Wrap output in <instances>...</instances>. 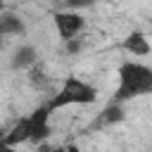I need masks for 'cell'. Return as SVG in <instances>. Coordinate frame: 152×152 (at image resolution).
I'll return each mask as SVG.
<instances>
[{
    "label": "cell",
    "instance_id": "6da1fadb",
    "mask_svg": "<svg viewBox=\"0 0 152 152\" xmlns=\"http://www.w3.org/2000/svg\"><path fill=\"white\" fill-rule=\"evenodd\" d=\"M152 93V66L142 62H124L119 66V86L114 93L116 102H126Z\"/></svg>",
    "mask_w": 152,
    "mask_h": 152
},
{
    "label": "cell",
    "instance_id": "7a4b0ae2",
    "mask_svg": "<svg viewBox=\"0 0 152 152\" xmlns=\"http://www.w3.org/2000/svg\"><path fill=\"white\" fill-rule=\"evenodd\" d=\"M95 97H97V90L88 81H83L78 76H66L62 81L57 95L48 102V107L55 112V109H62V107H69V104H93Z\"/></svg>",
    "mask_w": 152,
    "mask_h": 152
},
{
    "label": "cell",
    "instance_id": "3957f363",
    "mask_svg": "<svg viewBox=\"0 0 152 152\" xmlns=\"http://www.w3.org/2000/svg\"><path fill=\"white\" fill-rule=\"evenodd\" d=\"M55 28H57L62 40H69V38L81 36V31L86 28V19L76 10H64V12L55 14Z\"/></svg>",
    "mask_w": 152,
    "mask_h": 152
},
{
    "label": "cell",
    "instance_id": "277c9868",
    "mask_svg": "<svg viewBox=\"0 0 152 152\" xmlns=\"http://www.w3.org/2000/svg\"><path fill=\"white\" fill-rule=\"evenodd\" d=\"M50 107L48 104H40L31 112V142H45L50 138Z\"/></svg>",
    "mask_w": 152,
    "mask_h": 152
},
{
    "label": "cell",
    "instance_id": "5b68a950",
    "mask_svg": "<svg viewBox=\"0 0 152 152\" xmlns=\"http://www.w3.org/2000/svg\"><path fill=\"white\" fill-rule=\"evenodd\" d=\"M124 50L133 57H145V55L152 52V45H150V38L142 31H131L124 38Z\"/></svg>",
    "mask_w": 152,
    "mask_h": 152
},
{
    "label": "cell",
    "instance_id": "8992f818",
    "mask_svg": "<svg viewBox=\"0 0 152 152\" xmlns=\"http://www.w3.org/2000/svg\"><path fill=\"white\" fill-rule=\"evenodd\" d=\"M31 140V119L28 116H24V119H19L14 126H10L7 128V138H5V142L7 145H21V142H28Z\"/></svg>",
    "mask_w": 152,
    "mask_h": 152
},
{
    "label": "cell",
    "instance_id": "52a82bcc",
    "mask_svg": "<svg viewBox=\"0 0 152 152\" xmlns=\"http://www.w3.org/2000/svg\"><path fill=\"white\" fill-rule=\"evenodd\" d=\"M38 62V52L33 45H19L12 55V69H31Z\"/></svg>",
    "mask_w": 152,
    "mask_h": 152
},
{
    "label": "cell",
    "instance_id": "ba28073f",
    "mask_svg": "<svg viewBox=\"0 0 152 152\" xmlns=\"http://www.w3.org/2000/svg\"><path fill=\"white\" fill-rule=\"evenodd\" d=\"M0 33L2 36H24L26 26L17 14L7 12V14H0Z\"/></svg>",
    "mask_w": 152,
    "mask_h": 152
},
{
    "label": "cell",
    "instance_id": "9c48e42d",
    "mask_svg": "<svg viewBox=\"0 0 152 152\" xmlns=\"http://www.w3.org/2000/svg\"><path fill=\"white\" fill-rule=\"evenodd\" d=\"M28 81H31V86H33V88H38V90H45V88L50 86L48 74H45L40 66H36V64L28 69Z\"/></svg>",
    "mask_w": 152,
    "mask_h": 152
},
{
    "label": "cell",
    "instance_id": "30bf717a",
    "mask_svg": "<svg viewBox=\"0 0 152 152\" xmlns=\"http://www.w3.org/2000/svg\"><path fill=\"white\" fill-rule=\"evenodd\" d=\"M121 119H124V112H121L119 102L112 104V107H107V109L102 112V121H107V124H112V121H121Z\"/></svg>",
    "mask_w": 152,
    "mask_h": 152
},
{
    "label": "cell",
    "instance_id": "8fae6325",
    "mask_svg": "<svg viewBox=\"0 0 152 152\" xmlns=\"http://www.w3.org/2000/svg\"><path fill=\"white\" fill-rule=\"evenodd\" d=\"M64 45H66V52L69 55H78L81 50H83V40L76 36V38H69V40H64Z\"/></svg>",
    "mask_w": 152,
    "mask_h": 152
},
{
    "label": "cell",
    "instance_id": "7c38bea8",
    "mask_svg": "<svg viewBox=\"0 0 152 152\" xmlns=\"http://www.w3.org/2000/svg\"><path fill=\"white\" fill-rule=\"evenodd\" d=\"M66 2V10H83V7H90V5H95L97 0H64Z\"/></svg>",
    "mask_w": 152,
    "mask_h": 152
},
{
    "label": "cell",
    "instance_id": "4fadbf2b",
    "mask_svg": "<svg viewBox=\"0 0 152 152\" xmlns=\"http://www.w3.org/2000/svg\"><path fill=\"white\" fill-rule=\"evenodd\" d=\"M0 152H14V145H7V142H0Z\"/></svg>",
    "mask_w": 152,
    "mask_h": 152
},
{
    "label": "cell",
    "instance_id": "5bb4252c",
    "mask_svg": "<svg viewBox=\"0 0 152 152\" xmlns=\"http://www.w3.org/2000/svg\"><path fill=\"white\" fill-rule=\"evenodd\" d=\"M5 138H7V128L0 126V142H5Z\"/></svg>",
    "mask_w": 152,
    "mask_h": 152
},
{
    "label": "cell",
    "instance_id": "9a60e30c",
    "mask_svg": "<svg viewBox=\"0 0 152 152\" xmlns=\"http://www.w3.org/2000/svg\"><path fill=\"white\" fill-rule=\"evenodd\" d=\"M64 152H81V150H78V145H66Z\"/></svg>",
    "mask_w": 152,
    "mask_h": 152
},
{
    "label": "cell",
    "instance_id": "2e32d148",
    "mask_svg": "<svg viewBox=\"0 0 152 152\" xmlns=\"http://www.w3.org/2000/svg\"><path fill=\"white\" fill-rule=\"evenodd\" d=\"M64 150H66V145H59V147H50L48 152H64Z\"/></svg>",
    "mask_w": 152,
    "mask_h": 152
},
{
    "label": "cell",
    "instance_id": "e0dca14e",
    "mask_svg": "<svg viewBox=\"0 0 152 152\" xmlns=\"http://www.w3.org/2000/svg\"><path fill=\"white\" fill-rule=\"evenodd\" d=\"M2 10H5V0H0V12H2Z\"/></svg>",
    "mask_w": 152,
    "mask_h": 152
},
{
    "label": "cell",
    "instance_id": "ac0fdd59",
    "mask_svg": "<svg viewBox=\"0 0 152 152\" xmlns=\"http://www.w3.org/2000/svg\"><path fill=\"white\" fill-rule=\"evenodd\" d=\"M0 50H2V33H0Z\"/></svg>",
    "mask_w": 152,
    "mask_h": 152
},
{
    "label": "cell",
    "instance_id": "d6986e66",
    "mask_svg": "<svg viewBox=\"0 0 152 152\" xmlns=\"http://www.w3.org/2000/svg\"><path fill=\"white\" fill-rule=\"evenodd\" d=\"M150 21H152V19H150Z\"/></svg>",
    "mask_w": 152,
    "mask_h": 152
}]
</instances>
